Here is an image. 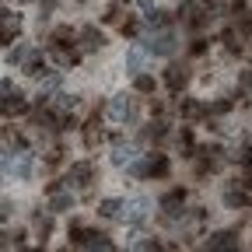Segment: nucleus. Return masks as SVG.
I'll list each match as a JSON object with an SVG mask.
<instances>
[{"instance_id": "1", "label": "nucleus", "mask_w": 252, "mask_h": 252, "mask_svg": "<svg viewBox=\"0 0 252 252\" xmlns=\"http://www.w3.org/2000/svg\"><path fill=\"white\" fill-rule=\"evenodd\" d=\"M147 49L158 53V56H172V53H175V32L165 28V25H158V32H151V35H147Z\"/></svg>"}, {"instance_id": "2", "label": "nucleus", "mask_w": 252, "mask_h": 252, "mask_svg": "<svg viewBox=\"0 0 252 252\" xmlns=\"http://www.w3.org/2000/svg\"><path fill=\"white\" fill-rule=\"evenodd\" d=\"M137 116V105L130 94H116V98H109V119L112 123H130Z\"/></svg>"}, {"instance_id": "3", "label": "nucleus", "mask_w": 252, "mask_h": 252, "mask_svg": "<svg viewBox=\"0 0 252 252\" xmlns=\"http://www.w3.org/2000/svg\"><path fill=\"white\" fill-rule=\"evenodd\" d=\"M70 242L81 245V249H112V242L102 231H88V228H74L70 231Z\"/></svg>"}, {"instance_id": "4", "label": "nucleus", "mask_w": 252, "mask_h": 252, "mask_svg": "<svg viewBox=\"0 0 252 252\" xmlns=\"http://www.w3.org/2000/svg\"><path fill=\"white\" fill-rule=\"evenodd\" d=\"M147 210H151V200H147V196H133V200H126V203H123L119 217H123V220H130V224H140V220L147 217Z\"/></svg>"}, {"instance_id": "5", "label": "nucleus", "mask_w": 252, "mask_h": 252, "mask_svg": "<svg viewBox=\"0 0 252 252\" xmlns=\"http://www.w3.org/2000/svg\"><path fill=\"white\" fill-rule=\"evenodd\" d=\"M210 4H214V0H186V21L193 28H200L210 18Z\"/></svg>"}, {"instance_id": "6", "label": "nucleus", "mask_w": 252, "mask_h": 252, "mask_svg": "<svg viewBox=\"0 0 252 252\" xmlns=\"http://www.w3.org/2000/svg\"><path fill=\"white\" fill-rule=\"evenodd\" d=\"M186 81H189V67H186V63H172L168 74H165V84H168L172 91H179Z\"/></svg>"}, {"instance_id": "7", "label": "nucleus", "mask_w": 252, "mask_h": 252, "mask_svg": "<svg viewBox=\"0 0 252 252\" xmlns=\"http://www.w3.org/2000/svg\"><path fill=\"white\" fill-rule=\"evenodd\" d=\"M105 39H102V32L98 28H81V49L84 53H94V49H102Z\"/></svg>"}, {"instance_id": "8", "label": "nucleus", "mask_w": 252, "mask_h": 252, "mask_svg": "<svg viewBox=\"0 0 252 252\" xmlns=\"http://www.w3.org/2000/svg\"><path fill=\"white\" fill-rule=\"evenodd\" d=\"M49 53H53V60L60 63V67H74V63H77V56H81L77 49H67L63 42H53V49H49Z\"/></svg>"}, {"instance_id": "9", "label": "nucleus", "mask_w": 252, "mask_h": 252, "mask_svg": "<svg viewBox=\"0 0 252 252\" xmlns=\"http://www.w3.org/2000/svg\"><path fill=\"white\" fill-rule=\"evenodd\" d=\"M0 28H4V42H11L18 32H21V18L14 11H4V14H0Z\"/></svg>"}, {"instance_id": "10", "label": "nucleus", "mask_w": 252, "mask_h": 252, "mask_svg": "<svg viewBox=\"0 0 252 252\" xmlns=\"http://www.w3.org/2000/svg\"><path fill=\"white\" fill-rule=\"evenodd\" d=\"M238 245V235L235 231H217L207 238V249H235Z\"/></svg>"}, {"instance_id": "11", "label": "nucleus", "mask_w": 252, "mask_h": 252, "mask_svg": "<svg viewBox=\"0 0 252 252\" xmlns=\"http://www.w3.org/2000/svg\"><path fill=\"white\" fill-rule=\"evenodd\" d=\"M91 165L88 161H77V165H70V175H67V182H74V186H88V179H91Z\"/></svg>"}, {"instance_id": "12", "label": "nucleus", "mask_w": 252, "mask_h": 252, "mask_svg": "<svg viewBox=\"0 0 252 252\" xmlns=\"http://www.w3.org/2000/svg\"><path fill=\"white\" fill-rule=\"evenodd\" d=\"M25 74H32V77H42V74H46V60H42L39 53H32V56L25 60Z\"/></svg>"}, {"instance_id": "13", "label": "nucleus", "mask_w": 252, "mask_h": 252, "mask_svg": "<svg viewBox=\"0 0 252 252\" xmlns=\"http://www.w3.org/2000/svg\"><path fill=\"white\" fill-rule=\"evenodd\" d=\"M245 32H249V28H228V32H224V46H228L231 53H238V49H242Z\"/></svg>"}, {"instance_id": "14", "label": "nucleus", "mask_w": 252, "mask_h": 252, "mask_svg": "<svg viewBox=\"0 0 252 252\" xmlns=\"http://www.w3.org/2000/svg\"><path fill=\"white\" fill-rule=\"evenodd\" d=\"M126 67H130V74H137L144 67V46H130V53H126Z\"/></svg>"}, {"instance_id": "15", "label": "nucleus", "mask_w": 252, "mask_h": 252, "mask_svg": "<svg viewBox=\"0 0 252 252\" xmlns=\"http://www.w3.org/2000/svg\"><path fill=\"white\" fill-rule=\"evenodd\" d=\"M182 200H186V196H182L179 189H175V193H168V196L161 200V210H165L168 217H175V214H179V207H182Z\"/></svg>"}, {"instance_id": "16", "label": "nucleus", "mask_w": 252, "mask_h": 252, "mask_svg": "<svg viewBox=\"0 0 252 252\" xmlns=\"http://www.w3.org/2000/svg\"><path fill=\"white\" fill-rule=\"evenodd\" d=\"M130 161H133V147L130 144H119L112 151V165H130Z\"/></svg>"}, {"instance_id": "17", "label": "nucleus", "mask_w": 252, "mask_h": 252, "mask_svg": "<svg viewBox=\"0 0 252 252\" xmlns=\"http://www.w3.org/2000/svg\"><path fill=\"white\" fill-rule=\"evenodd\" d=\"M70 203H74V200H70V193H56V196L49 200V210H53V214H63Z\"/></svg>"}, {"instance_id": "18", "label": "nucleus", "mask_w": 252, "mask_h": 252, "mask_svg": "<svg viewBox=\"0 0 252 252\" xmlns=\"http://www.w3.org/2000/svg\"><path fill=\"white\" fill-rule=\"evenodd\" d=\"M119 210H123L119 200H102V203H98V214H102V217H119Z\"/></svg>"}, {"instance_id": "19", "label": "nucleus", "mask_w": 252, "mask_h": 252, "mask_svg": "<svg viewBox=\"0 0 252 252\" xmlns=\"http://www.w3.org/2000/svg\"><path fill=\"white\" fill-rule=\"evenodd\" d=\"M224 203H228V207H245V203H249V196L242 193V189H231V193L224 196Z\"/></svg>"}, {"instance_id": "20", "label": "nucleus", "mask_w": 252, "mask_h": 252, "mask_svg": "<svg viewBox=\"0 0 252 252\" xmlns=\"http://www.w3.org/2000/svg\"><path fill=\"white\" fill-rule=\"evenodd\" d=\"M133 88H137V91H144V94H151V91H154V77H147V74H137Z\"/></svg>"}, {"instance_id": "21", "label": "nucleus", "mask_w": 252, "mask_h": 252, "mask_svg": "<svg viewBox=\"0 0 252 252\" xmlns=\"http://www.w3.org/2000/svg\"><path fill=\"white\" fill-rule=\"evenodd\" d=\"M130 175H133V179L151 175V161H130Z\"/></svg>"}, {"instance_id": "22", "label": "nucleus", "mask_w": 252, "mask_h": 252, "mask_svg": "<svg viewBox=\"0 0 252 252\" xmlns=\"http://www.w3.org/2000/svg\"><path fill=\"white\" fill-rule=\"evenodd\" d=\"M25 60H28V49H25V46L7 49V63H25Z\"/></svg>"}, {"instance_id": "23", "label": "nucleus", "mask_w": 252, "mask_h": 252, "mask_svg": "<svg viewBox=\"0 0 252 252\" xmlns=\"http://www.w3.org/2000/svg\"><path fill=\"white\" fill-rule=\"evenodd\" d=\"M151 175H168V161H165V158H151Z\"/></svg>"}, {"instance_id": "24", "label": "nucleus", "mask_w": 252, "mask_h": 252, "mask_svg": "<svg viewBox=\"0 0 252 252\" xmlns=\"http://www.w3.org/2000/svg\"><path fill=\"white\" fill-rule=\"evenodd\" d=\"M84 140H88V147H94V144H98V140H102V130H98V126H94V123H91V126H88V130H84Z\"/></svg>"}, {"instance_id": "25", "label": "nucleus", "mask_w": 252, "mask_h": 252, "mask_svg": "<svg viewBox=\"0 0 252 252\" xmlns=\"http://www.w3.org/2000/svg\"><path fill=\"white\" fill-rule=\"evenodd\" d=\"M67 39H74L70 28H56V32H53V42H67Z\"/></svg>"}, {"instance_id": "26", "label": "nucleus", "mask_w": 252, "mask_h": 252, "mask_svg": "<svg viewBox=\"0 0 252 252\" xmlns=\"http://www.w3.org/2000/svg\"><path fill=\"white\" fill-rule=\"evenodd\" d=\"M182 112H186V116H196V112H200V105H196V102H186V105H182Z\"/></svg>"}, {"instance_id": "27", "label": "nucleus", "mask_w": 252, "mask_h": 252, "mask_svg": "<svg viewBox=\"0 0 252 252\" xmlns=\"http://www.w3.org/2000/svg\"><path fill=\"white\" fill-rule=\"evenodd\" d=\"M242 28H252V7H249V11L242 14Z\"/></svg>"}]
</instances>
